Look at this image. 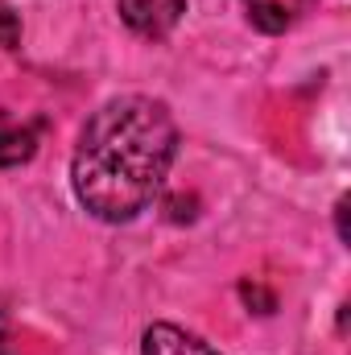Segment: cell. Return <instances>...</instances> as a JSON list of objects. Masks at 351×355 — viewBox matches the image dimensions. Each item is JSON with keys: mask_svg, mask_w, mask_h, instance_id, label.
Here are the masks:
<instances>
[{"mask_svg": "<svg viewBox=\"0 0 351 355\" xmlns=\"http://www.w3.org/2000/svg\"><path fill=\"white\" fill-rule=\"evenodd\" d=\"M178 124L170 107L149 95H120L103 103L79 132L71 182L79 202L103 223L141 215L174 166Z\"/></svg>", "mask_w": 351, "mask_h": 355, "instance_id": "cell-1", "label": "cell"}, {"mask_svg": "<svg viewBox=\"0 0 351 355\" xmlns=\"http://www.w3.org/2000/svg\"><path fill=\"white\" fill-rule=\"evenodd\" d=\"M186 0H120V21L141 37H166L182 21Z\"/></svg>", "mask_w": 351, "mask_h": 355, "instance_id": "cell-2", "label": "cell"}, {"mask_svg": "<svg viewBox=\"0 0 351 355\" xmlns=\"http://www.w3.org/2000/svg\"><path fill=\"white\" fill-rule=\"evenodd\" d=\"M141 355H219L211 343H203L198 335L182 331V327H170V322H157L145 331L141 339Z\"/></svg>", "mask_w": 351, "mask_h": 355, "instance_id": "cell-3", "label": "cell"}, {"mask_svg": "<svg viewBox=\"0 0 351 355\" xmlns=\"http://www.w3.org/2000/svg\"><path fill=\"white\" fill-rule=\"evenodd\" d=\"M306 4H310V0H244L248 21H252L257 29H264V33H281V29H289Z\"/></svg>", "mask_w": 351, "mask_h": 355, "instance_id": "cell-4", "label": "cell"}, {"mask_svg": "<svg viewBox=\"0 0 351 355\" xmlns=\"http://www.w3.org/2000/svg\"><path fill=\"white\" fill-rule=\"evenodd\" d=\"M37 149V137L21 124H8L0 116V170H12V166H25Z\"/></svg>", "mask_w": 351, "mask_h": 355, "instance_id": "cell-5", "label": "cell"}, {"mask_svg": "<svg viewBox=\"0 0 351 355\" xmlns=\"http://www.w3.org/2000/svg\"><path fill=\"white\" fill-rule=\"evenodd\" d=\"M17 17H12V8L8 4H0V46H17Z\"/></svg>", "mask_w": 351, "mask_h": 355, "instance_id": "cell-6", "label": "cell"}, {"mask_svg": "<svg viewBox=\"0 0 351 355\" xmlns=\"http://www.w3.org/2000/svg\"><path fill=\"white\" fill-rule=\"evenodd\" d=\"M4 343H8V331H4V314H0V355H4Z\"/></svg>", "mask_w": 351, "mask_h": 355, "instance_id": "cell-7", "label": "cell"}]
</instances>
